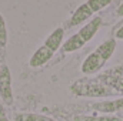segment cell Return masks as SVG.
Instances as JSON below:
<instances>
[{
    "label": "cell",
    "mask_w": 123,
    "mask_h": 121,
    "mask_svg": "<svg viewBox=\"0 0 123 121\" xmlns=\"http://www.w3.org/2000/svg\"><path fill=\"white\" fill-rule=\"evenodd\" d=\"M115 50H116V38H107L106 41H103L82 63V67H80L82 73L83 74L97 73L100 68H103V66L107 61L110 60V57L113 56Z\"/></svg>",
    "instance_id": "6da1fadb"
},
{
    "label": "cell",
    "mask_w": 123,
    "mask_h": 121,
    "mask_svg": "<svg viewBox=\"0 0 123 121\" xmlns=\"http://www.w3.org/2000/svg\"><path fill=\"white\" fill-rule=\"evenodd\" d=\"M63 37H64V29L63 27H57V29H55V30L49 34V37L44 41V46L49 47L52 51L56 53L62 46H63Z\"/></svg>",
    "instance_id": "52a82bcc"
},
{
    "label": "cell",
    "mask_w": 123,
    "mask_h": 121,
    "mask_svg": "<svg viewBox=\"0 0 123 121\" xmlns=\"http://www.w3.org/2000/svg\"><path fill=\"white\" fill-rule=\"evenodd\" d=\"M86 3L90 6V9L93 10V13H96V11H99V10L107 7V6L112 3V0H87Z\"/></svg>",
    "instance_id": "30bf717a"
},
{
    "label": "cell",
    "mask_w": 123,
    "mask_h": 121,
    "mask_svg": "<svg viewBox=\"0 0 123 121\" xmlns=\"http://www.w3.org/2000/svg\"><path fill=\"white\" fill-rule=\"evenodd\" d=\"M53 56H55V51H52L49 47H46V46L43 44L42 47H39V49L33 53V56L30 57V61H29V66L33 67V68L42 67V66H44L47 61L50 60Z\"/></svg>",
    "instance_id": "5b68a950"
},
{
    "label": "cell",
    "mask_w": 123,
    "mask_h": 121,
    "mask_svg": "<svg viewBox=\"0 0 123 121\" xmlns=\"http://www.w3.org/2000/svg\"><path fill=\"white\" fill-rule=\"evenodd\" d=\"M120 117H122V118H123V113H122V114H120Z\"/></svg>",
    "instance_id": "9a60e30c"
},
{
    "label": "cell",
    "mask_w": 123,
    "mask_h": 121,
    "mask_svg": "<svg viewBox=\"0 0 123 121\" xmlns=\"http://www.w3.org/2000/svg\"><path fill=\"white\" fill-rule=\"evenodd\" d=\"M6 44H7V29L4 17L0 13V47H6Z\"/></svg>",
    "instance_id": "8fae6325"
},
{
    "label": "cell",
    "mask_w": 123,
    "mask_h": 121,
    "mask_svg": "<svg viewBox=\"0 0 123 121\" xmlns=\"http://www.w3.org/2000/svg\"><path fill=\"white\" fill-rule=\"evenodd\" d=\"M92 16H93V10L90 9V6H89L87 3H83V4H80V6L73 11L70 20L67 22V23H69L67 26H69V27H76V26H79V24H82V23L90 20Z\"/></svg>",
    "instance_id": "277c9868"
},
{
    "label": "cell",
    "mask_w": 123,
    "mask_h": 121,
    "mask_svg": "<svg viewBox=\"0 0 123 121\" xmlns=\"http://www.w3.org/2000/svg\"><path fill=\"white\" fill-rule=\"evenodd\" d=\"M116 14H117L119 17H122V16H123V3L119 6V7H117V10H116Z\"/></svg>",
    "instance_id": "5bb4252c"
},
{
    "label": "cell",
    "mask_w": 123,
    "mask_h": 121,
    "mask_svg": "<svg viewBox=\"0 0 123 121\" xmlns=\"http://www.w3.org/2000/svg\"><path fill=\"white\" fill-rule=\"evenodd\" d=\"M14 121H56L47 116L37 113H17L14 116Z\"/></svg>",
    "instance_id": "ba28073f"
},
{
    "label": "cell",
    "mask_w": 123,
    "mask_h": 121,
    "mask_svg": "<svg viewBox=\"0 0 123 121\" xmlns=\"http://www.w3.org/2000/svg\"><path fill=\"white\" fill-rule=\"evenodd\" d=\"M0 100L6 105L13 104V90H12V73L6 64L0 67Z\"/></svg>",
    "instance_id": "7a4b0ae2"
},
{
    "label": "cell",
    "mask_w": 123,
    "mask_h": 121,
    "mask_svg": "<svg viewBox=\"0 0 123 121\" xmlns=\"http://www.w3.org/2000/svg\"><path fill=\"white\" fill-rule=\"evenodd\" d=\"M115 37H116V38H119V40H123V26H122V27H120L117 31H116Z\"/></svg>",
    "instance_id": "4fadbf2b"
},
{
    "label": "cell",
    "mask_w": 123,
    "mask_h": 121,
    "mask_svg": "<svg viewBox=\"0 0 123 121\" xmlns=\"http://www.w3.org/2000/svg\"><path fill=\"white\" fill-rule=\"evenodd\" d=\"M102 23H103V20H102V17H100V16H96V17L90 19V20H89V22H87L82 29H80V30L76 33V34H77V37L80 38V41H82L83 44L89 43L93 37H94V34L99 31L100 26H102Z\"/></svg>",
    "instance_id": "3957f363"
},
{
    "label": "cell",
    "mask_w": 123,
    "mask_h": 121,
    "mask_svg": "<svg viewBox=\"0 0 123 121\" xmlns=\"http://www.w3.org/2000/svg\"><path fill=\"white\" fill-rule=\"evenodd\" d=\"M92 107H93V110H96L99 113H103V114H112V113H119V111L123 113V98L94 103Z\"/></svg>",
    "instance_id": "8992f818"
},
{
    "label": "cell",
    "mask_w": 123,
    "mask_h": 121,
    "mask_svg": "<svg viewBox=\"0 0 123 121\" xmlns=\"http://www.w3.org/2000/svg\"><path fill=\"white\" fill-rule=\"evenodd\" d=\"M0 121H10L7 118V114H6V111H4V107H3L1 101H0Z\"/></svg>",
    "instance_id": "7c38bea8"
},
{
    "label": "cell",
    "mask_w": 123,
    "mask_h": 121,
    "mask_svg": "<svg viewBox=\"0 0 123 121\" xmlns=\"http://www.w3.org/2000/svg\"><path fill=\"white\" fill-rule=\"evenodd\" d=\"M74 121H122L117 116H77Z\"/></svg>",
    "instance_id": "9c48e42d"
},
{
    "label": "cell",
    "mask_w": 123,
    "mask_h": 121,
    "mask_svg": "<svg viewBox=\"0 0 123 121\" xmlns=\"http://www.w3.org/2000/svg\"><path fill=\"white\" fill-rule=\"evenodd\" d=\"M0 67H1V66H0Z\"/></svg>",
    "instance_id": "2e32d148"
}]
</instances>
